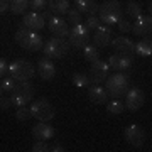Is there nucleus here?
<instances>
[{"mask_svg":"<svg viewBox=\"0 0 152 152\" xmlns=\"http://www.w3.org/2000/svg\"><path fill=\"white\" fill-rule=\"evenodd\" d=\"M12 107V100H10V96H0V108L2 110H9Z\"/></svg>","mask_w":152,"mask_h":152,"instance_id":"nucleus-36","label":"nucleus"},{"mask_svg":"<svg viewBox=\"0 0 152 152\" xmlns=\"http://www.w3.org/2000/svg\"><path fill=\"white\" fill-rule=\"evenodd\" d=\"M32 137L36 140H48L54 137V127L48 122H39L32 127Z\"/></svg>","mask_w":152,"mask_h":152,"instance_id":"nucleus-16","label":"nucleus"},{"mask_svg":"<svg viewBox=\"0 0 152 152\" xmlns=\"http://www.w3.org/2000/svg\"><path fill=\"white\" fill-rule=\"evenodd\" d=\"M68 42H66L64 39L61 37H51L48 42L42 46V51H44V56L49 58V59H61L64 54H68Z\"/></svg>","mask_w":152,"mask_h":152,"instance_id":"nucleus-8","label":"nucleus"},{"mask_svg":"<svg viewBox=\"0 0 152 152\" xmlns=\"http://www.w3.org/2000/svg\"><path fill=\"white\" fill-rule=\"evenodd\" d=\"M115 26L118 27L120 32H125V34H127V32H132V24L127 20V19H124V17H122V19H120V20L117 22Z\"/></svg>","mask_w":152,"mask_h":152,"instance_id":"nucleus-34","label":"nucleus"},{"mask_svg":"<svg viewBox=\"0 0 152 152\" xmlns=\"http://www.w3.org/2000/svg\"><path fill=\"white\" fill-rule=\"evenodd\" d=\"M31 151H32V152H48L49 151V145L46 144V140H36V144L32 145Z\"/></svg>","mask_w":152,"mask_h":152,"instance_id":"nucleus-35","label":"nucleus"},{"mask_svg":"<svg viewBox=\"0 0 152 152\" xmlns=\"http://www.w3.org/2000/svg\"><path fill=\"white\" fill-rule=\"evenodd\" d=\"M124 137H125V140H127V144H130V145L135 147V149H142L144 144H145V140H147L145 130L137 124H132V125H129V127H125Z\"/></svg>","mask_w":152,"mask_h":152,"instance_id":"nucleus-9","label":"nucleus"},{"mask_svg":"<svg viewBox=\"0 0 152 152\" xmlns=\"http://www.w3.org/2000/svg\"><path fill=\"white\" fill-rule=\"evenodd\" d=\"M49 151L51 152H63L64 149H63L61 144H53V145H49Z\"/></svg>","mask_w":152,"mask_h":152,"instance_id":"nucleus-39","label":"nucleus"},{"mask_svg":"<svg viewBox=\"0 0 152 152\" xmlns=\"http://www.w3.org/2000/svg\"><path fill=\"white\" fill-rule=\"evenodd\" d=\"M108 66L110 69H115V71H127L132 68V63H134V58L132 56H127V54H113L108 58Z\"/></svg>","mask_w":152,"mask_h":152,"instance_id":"nucleus-15","label":"nucleus"},{"mask_svg":"<svg viewBox=\"0 0 152 152\" xmlns=\"http://www.w3.org/2000/svg\"><path fill=\"white\" fill-rule=\"evenodd\" d=\"M37 71H39V76L42 78V80H46V81H49V80H53L56 76V66L54 63H53V59H49V58H41L37 63Z\"/></svg>","mask_w":152,"mask_h":152,"instance_id":"nucleus-17","label":"nucleus"},{"mask_svg":"<svg viewBox=\"0 0 152 152\" xmlns=\"http://www.w3.org/2000/svg\"><path fill=\"white\" fill-rule=\"evenodd\" d=\"M88 98L95 105H105L108 102V91H107V88L100 86V85H90Z\"/></svg>","mask_w":152,"mask_h":152,"instance_id":"nucleus-19","label":"nucleus"},{"mask_svg":"<svg viewBox=\"0 0 152 152\" xmlns=\"http://www.w3.org/2000/svg\"><path fill=\"white\" fill-rule=\"evenodd\" d=\"M105 83H107L108 96L120 98V96H124L125 93L129 91V88H130V76L127 75L125 71H117L115 75L108 76L105 80Z\"/></svg>","mask_w":152,"mask_h":152,"instance_id":"nucleus-2","label":"nucleus"},{"mask_svg":"<svg viewBox=\"0 0 152 152\" xmlns=\"http://www.w3.org/2000/svg\"><path fill=\"white\" fill-rule=\"evenodd\" d=\"M7 73H9V64H7V61L4 58H0V78L5 76Z\"/></svg>","mask_w":152,"mask_h":152,"instance_id":"nucleus-37","label":"nucleus"},{"mask_svg":"<svg viewBox=\"0 0 152 152\" xmlns=\"http://www.w3.org/2000/svg\"><path fill=\"white\" fill-rule=\"evenodd\" d=\"M90 31H95L96 27H100L102 26V20H100V17L98 15H88L86 19V24H85Z\"/></svg>","mask_w":152,"mask_h":152,"instance_id":"nucleus-33","label":"nucleus"},{"mask_svg":"<svg viewBox=\"0 0 152 152\" xmlns=\"http://www.w3.org/2000/svg\"><path fill=\"white\" fill-rule=\"evenodd\" d=\"M112 46L113 49L118 53V54H127V56H132L135 53V42L129 37H117L112 41Z\"/></svg>","mask_w":152,"mask_h":152,"instance_id":"nucleus-20","label":"nucleus"},{"mask_svg":"<svg viewBox=\"0 0 152 152\" xmlns=\"http://www.w3.org/2000/svg\"><path fill=\"white\" fill-rule=\"evenodd\" d=\"M29 7L32 9L34 12H42V10H46V7H48V0H31L29 2Z\"/></svg>","mask_w":152,"mask_h":152,"instance_id":"nucleus-32","label":"nucleus"},{"mask_svg":"<svg viewBox=\"0 0 152 152\" xmlns=\"http://www.w3.org/2000/svg\"><path fill=\"white\" fill-rule=\"evenodd\" d=\"M15 85H17V80H14L12 76L4 78V80L0 81V86H2V91L4 93H12V90L15 88Z\"/></svg>","mask_w":152,"mask_h":152,"instance_id":"nucleus-31","label":"nucleus"},{"mask_svg":"<svg viewBox=\"0 0 152 152\" xmlns=\"http://www.w3.org/2000/svg\"><path fill=\"white\" fill-rule=\"evenodd\" d=\"M108 71H110L108 63L98 59L95 63H91V68L88 71V80H90L91 85H100V83H103L108 78Z\"/></svg>","mask_w":152,"mask_h":152,"instance_id":"nucleus-10","label":"nucleus"},{"mask_svg":"<svg viewBox=\"0 0 152 152\" xmlns=\"http://www.w3.org/2000/svg\"><path fill=\"white\" fill-rule=\"evenodd\" d=\"M93 46H96V48H107L108 44H112V29L110 26H105L102 24L100 27H96L93 31Z\"/></svg>","mask_w":152,"mask_h":152,"instance_id":"nucleus-14","label":"nucleus"},{"mask_svg":"<svg viewBox=\"0 0 152 152\" xmlns=\"http://www.w3.org/2000/svg\"><path fill=\"white\" fill-rule=\"evenodd\" d=\"M76 9L80 14H88V15H95L98 12V4L96 0H75Z\"/></svg>","mask_w":152,"mask_h":152,"instance_id":"nucleus-22","label":"nucleus"},{"mask_svg":"<svg viewBox=\"0 0 152 152\" xmlns=\"http://www.w3.org/2000/svg\"><path fill=\"white\" fill-rule=\"evenodd\" d=\"M46 24V19L42 17V14L39 12H29V14H24V19H22V26L32 29V31H41Z\"/></svg>","mask_w":152,"mask_h":152,"instance_id":"nucleus-18","label":"nucleus"},{"mask_svg":"<svg viewBox=\"0 0 152 152\" xmlns=\"http://www.w3.org/2000/svg\"><path fill=\"white\" fill-rule=\"evenodd\" d=\"M125 12H127L132 19H137L139 15H142V5L139 4V2H135V0H132V2H129V4H127Z\"/></svg>","mask_w":152,"mask_h":152,"instance_id":"nucleus-26","label":"nucleus"},{"mask_svg":"<svg viewBox=\"0 0 152 152\" xmlns=\"http://www.w3.org/2000/svg\"><path fill=\"white\" fill-rule=\"evenodd\" d=\"M15 118L19 120V122H27L29 118H32V113H31V108H29L27 105H22V107H17Z\"/></svg>","mask_w":152,"mask_h":152,"instance_id":"nucleus-29","label":"nucleus"},{"mask_svg":"<svg viewBox=\"0 0 152 152\" xmlns=\"http://www.w3.org/2000/svg\"><path fill=\"white\" fill-rule=\"evenodd\" d=\"M91 41V34H90V29L85 26V24H76L69 29V34H68V42L71 46H75L78 49H83L86 44H90Z\"/></svg>","mask_w":152,"mask_h":152,"instance_id":"nucleus-7","label":"nucleus"},{"mask_svg":"<svg viewBox=\"0 0 152 152\" xmlns=\"http://www.w3.org/2000/svg\"><path fill=\"white\" fill-rule=\"evenodd\" d=\"M9 73L17 81H27L36 75V68L27 59H15L14 63L9 64Z\"/></svg>","mask_w":152,"mask_h":152,"instance_id":"nucleus-5","label":"nucleus"},{"mask_svg":"<svg viewBox=\"0 0 152 152\" xmlns=\"http://www.w3.org/2000/svg\"><path fill=\"white\" fill-rule=\"evenodd\" d=\"M107 110H108V113H112V115H118V113H122V112L125 110V105H124V102H122V100L113 98V100L108 103Z\"/></svg>","mask_w":152,"mask_h":152,"instance_id":"nucleus-28","label":"nucleus"},{"mask_svg":"<svg viewBox=\"0 0 152 152\" xmlns=\"http://www.w3.org/2000/svg\"><path fill=\"white\" fill-rule=\"evenodd\" d=\"M31 0H10V10L12 14H24L27 10Z\"/></svg>","mask_w":152,"mask_h":152,"instance_id":"nucleus-25","label":"nucleus"},{"mask_svg":"<svg viewBox=\"0 0 152 152\" xmlns=\"http://www.w3.org/2000/svg\"><path fill=\"white\" fill-rule=\"evenodd\" d=\"M83 56H85V59L90 61V63H95V61L100 59L98 49H96V46H93V44H86V46L83 48Z\"/></svg>","mask_w":152,"mask_h":152,"instance_id":"nucleus-24","label":"nucleus"},{"mask_svg":"<svg viewBox=\"0 0 152 152\" xmlns=\"http://www.w3.org/2000/svg\"><path fill=\"white\" fill-rule=\"evenodd\" d=\"M15 42L20 46L22 49L26 51H31V53H37L41 51L44 46V41L41 37V34L37 31H32V29L26 27V26H20V27L15 31Z\"/></svg>","mask_w":152,"mask_h":152,"instance_id":"nucleus-1","label":"nucleus"},{"mask_svg":"<svg viewBox=\"0 0 152 152\" xmlns=\"http://www.w3.org/2000/svg\"><path fill=\"white\" fill-rule=\"evenodd\" d=\"M10 9V0H0V14H5Z\"/></svg>","mask_w":152,"mask_h":152,"instance_id":"nucleus-38","label":"nucleus"},{"mask_svg":"<svg viewBox=\"0 0 152 152\" xmlns=\"http://www.w3.org/2000/svg\"><path fill=\"white\" fill-rule=\"evenodd\" d=\"M73 85L78 88H85V86H90L91 83H90V80H88V75L86 73H75L73 75Z\"/></svg>","mask_w":152,"mask_h":152,"instance_id":"nucleus-27","label":"nucleus"},{"mask_svg":"<svg viewBox=\"0 0 152 152\" xmlns=\"http://www.w3.org/2000/svg\"><path fill=\"white\" fill-rule=\"evenodd\" d=\"M151 31H152V17L151 14L145 15L142 14L135 19V22L132 24V32L135 36H140V37H145V36H151Z\"/></svg>","mask_w":152,"mask_h":152,"instance_id":"nucleus-13","label":"nucleus"},{"mask_svg":"<svg viewBox=\"0 0 152 152\" xmlns=\"http://www.w3.org/2000/svg\"><path fill=\"white\" fill-rule=\"evenodd\" d=\"M46 19H48L49 31L54 34L56 37H61V39L68 37V34H69V27H68V22H66L63 17L49 14V17H46Z\"/></svg>","mask_w":152,"mask_h":152,"instance_id":"nucleus-12","label":"nucleus"},{"mask_svg":"<svg viewBox=\"0 0 152 152\" xmlns=\"http://www.w3.org/2000/svg\"><path fill=\"white\" fill-rule=\"evenodd\" d=\"M2 93H4V91H2V86H0V96H2Z\"/></svg>","mask_w":152,"mask_h":152,"instance_id":"nucleus-40","label":"nucleus"},{"mask_svg":"<svg viewBox=\"0 0 152 152\" xmlns=\"http://www.w3.org/2000/svg\"><path fill=\"white\" fill-rule=\"evenodd\" d=\"M51 14L54 15H63L69 9V0H48V7H46Z\"/></svg>","mask_w":152,"mask_h":152,"instance_id":"nucleus-21","label":"nucleus"},{"mask_svg":"<svg viewBox=\"0 0 152 152\" xmlns=\"http://www.w3.org/2000/svg\"><path fill=\"white\" fill-rule=\"evenodd\" d=\"M145 103V93L140 88H129V91L125 93V108L130 112L140 110Z\"/></svg>","mask_w":152,"mask_h":152,"instance_id":"nucleus-11","label":"nucleus"},{"mask_svg":"<svg viewBox=\"0 0 152 152\" xmlns=\"http://www.w3.org/2000/svg\"><path fill=\"white\" fill-rule=\"evenodd\" d=\"M64 15L68 17V22H71L73 26H76V24H81V15H83V14H80V12H78V9H68V12H66Z\"/></svg>","mask_w":152,"mask_h":152,"instance_id":"nucleus-30","label":"nucleus"},{"mask_svg":"<svg viewBox=\"0 0 152 152\" xmlns=\"http://www.w3.org/2000/svg\"><path fill=\"white\" fill-rule=\"evenodd\" d=\"M34 93H36V90H34V86L29 81H19L10 93L12 105L15 108L17 107H22V105H27L29 102H32Z\"/></svg>","mask_w":152,"mask_h":152,"instance_id":"nucleus-4","label":"nucleus"},{"mask_svg":"<svg viewBox=\"0 0 152 152\" xmlns=\"http://www.w3.org/2000/svg\"><path fill=\"white\" fill-rule=\"evenodd\" d=\"M98 17L102 24L105 26H115L117 22L122 19V5H120L117 0H107L102 5H98Z\"/></svg>","mask_w":152,"mask_h":152,"instance_id":"nucleus-3","label":"nucleus"},{"mask_svg":"<svg viewBox=\"0 0 152 152\" xmlns=\"http://www.w3.org/2000/svg\"><path fill=\"white\" fill-rule=\"evenodd\" d=\"M135 53L142 58H147V56L152 54V41H151V36H145L142 37V41L135 44Z\"/></svg>","mask_w":152,"mask_h":152,"instance_id":"nucleus-23","label":"nucleus"},{"mask_svg":"<svg viewBox=\"0 0 152 152\" xmlns=\"http://www.w3.org/2000/svg\"><path fill=\"white\" fill-rule=\"evenodd\" d=\"M29 108H31L32 117L36 120H39V122H51L56 115L53 105L49 103L46 98H37V100H34Z\"/></svg>","mask_w":152,"mask_h":152,"instance_id":"nucleus-6","label":"nucleus"}]
</instances>
